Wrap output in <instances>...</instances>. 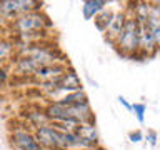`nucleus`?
Returning <instances> with one entry per match:
<instances>
[{"label": "nucleus", "instance_id": "9d476101", "mask_svg": "<svg viewBox=\"0 0 160 150\" xmlns=\"http://www.w3.org/2000/svg\"><path fill=\"white\" fill-rule=\"evenodd\" d=\"M10 142L15 150H43L33 132L27 128H13V132L10 133Z\"/></svg>", "mask_w": 160, "mask_h": 150}, {"label": "nucleus", "instance_id": "393cba45", "mask_svg": "<svg viewBox=\"0 0 160 150\" xmlns=\"http://www.w3.org/2000/svg\"><path fill=\"white\" fill-rule=\"evenodd\" d=\"M78 150H107V148H103L102 145H97V147H88V148H78Z\"/></svg>", "mask_w": 160, "mask_h": 150}, {"label": "nucleus", "instance_id": "1a4fd4ad", "mask_svg": "<svg viewBox=\"0 0 160 150\" xmlns=\"http://www.w3.org/2000/svg\"><path fill=\"white\" fill-rule=\"evenodd\" d=\"M68 68H70L68 63H52V65H45V67H40L30 78H32L37 85L50 83V82H55L57 78H60Z\"/></svg>", "mask_w": 160, "mask_h": 150}, {"label": "nucleus", "instance_id": "5701e85b", "mask_svg": "<svg viewBox=\"0 0 160 150\" xmlns=\"http://www.w3.org/2000/svg\"><path fill=\"white\" fill-rule=\"evenodd\" d=\"M117 100H118V103L122 105L123 108H127V110H132V103H130V102H128V100L125 98V97H122V95H118V98H117Z\"/></svg>", "mask_w": 160, "mask_h": 150}, {"label": "nucleus", "instance_id": "4468645a", "mask_svg": "<svg viewBox=\"0 0 160 150\" xmlns=\"http://www.w3.org/2000/svg\"><path fill=\"white\" fill-rule=\"evenodd\" d=\"M27 122L33 127V130H37L40 127H45V125H50V118L48 115L45 113V108L43 110H35V112H27Z\"/></svg>", "mask_w": 160, "mask_h": 150}, {"label": "nucleus", "instance_id": "4be33fe9", "mask_svg": "<svg viewBox=\"0 0 160 150\" xmlns=\"http://www.w3.org/2000/svg\"><path fill=\"white\" fill-rule=\"evenodd\" d=\"M152 30V35H153V40H155V45H157L158 52H160V23L155 25V27H148Z\"/></svg>", "mask_w": 160, "mask_h": 150}, {"label": "nucleus", "instance_id": "aec40b11", "mask_svg": "<svg viewBox=\"0 0 160 150\" xmlns=\"http://www.w3.org/2000/svg\"><path fill=\"white\" fill-rule=\"evenodd\" d=\"M145 138H147V142L150 147H155V145L158 143V133H157V130H147V135H145Z\"/></svg>", "mask_w": 160, "mask_h": 150}, {"label": "nucleus", "instance_id": "2eb2a0df", "mask_svg": "<svg viewBox=\"0 0 160 150\" xmlns=\"http://www.w3.org/2000/svg\"><path fill=\"white\" fill-rule=\"evenodd\" d=\"M17 53V45L8 38H0V65L8 62Z\"/></svg>", "mask_w": 160, "mask_h": 150}, {"label": "nucleus", "instance_id": "ddd939ff", "mask_svg": "<svg viewBox=\"0 0 160 150\" xmlns=\"http://www.w3.org/2000/svg\"><path fill=\"white\" fill-rule=\"evenodd\" d=\"M107 7H108V2H105V0H87V2H83L82 3L83 20H93Z\"/></svg>", "mask_w": 160, "mask_h": 150}, {"label": "nucleus", "instance_id": "7ed1b4c3", "mask_svg": "<svg viewBox=\"0 0 160 150\" xmlns=\"http://www.w3.org/2000/svg\"><path fill=\"white\" fill-rule=\"evenodd\" d=\"M128 13V10H127ZM113 48L125 58H135L138 53V22L128 13L122 33L117 37Z\"/></svg>", "mask_w": 160, "mask_h": 150}, {"label": "nucleus", "instance_id": "6ab92c4d", "mask_svg": "<svg viewBox=\"0 0 160 150\" xmlns=\"http://www.w3.org/2000/svg\"><path fill=\"white\" fill-rule=\"evenodd\" d=\"M128 140L132 143H138L142 142V140H145V133L142 132V130H132V132H128Z\"/></svg>", "mask_w": 160, "mask_h": 150}, {"label": "nucleus", "instance_id": "412c9836", "mask_svg": "<svg viewBox=\"0 0 160 150\" xmlns=\"http://www.w3.org/2000/svg\"><path fill=\"white\" fill-rule=\"evenodd\" d=\"M7 82H8V70L3 65H0V88H3Z\"/></svg>", "mask_w": 160, "mask_h": 150}, {"label": "nucleus", "instance_id": "a211bd4d", "mask_svg": "<svg viewBox=\"0 0 160 150\" xmlns=\"http://www.w3.org/2000/svg\"><path fill=\"white\" fill-rule=\"evenodd\" d=\"M132 112L138 123L145 122V113H147V105L145 103H132Z\"/></svg>", "mask_w": 160, "mask_h": 150}, {"label": "nucleus", "instance_id": "b1692460", "mask_svg": "<svg viewBox=\"0 0 160 150\" xmlns=\"http://www.w3.org/2000/svg\"><path fill=\"white\" fill-rule=\"evenodd\" d=\"M153 3V10H155V13L160 17V0H157V2H152Z\"/></svg>", "mask_w": 160, "mask_h": 150}, {"label": "nucleus", "instance_id": "39448f33", "mask_svg": "<svg viewBox=\"0 0 160 150\" xmlns=\"http://www.w3.org/2000/svg\"><path fill=\"white\" fill-rule=\"evenodd\" d=\"M42 8V2L37 0H2L0 2V18L13 22L23 13L38 12Z\"/></svg>", "mask_w": 160, "mask_h": 150}, {"label": "nucleus", "instance_id": "dca6fc26", "mask_svg": "<svg viewBox=\"0 0 160 150\" xmlns=\"http://www.w3.org/2000/svg\"><path fill=\"white\" fill-rule=\"evenodd\" d=\"M57 102L65 103V105L85 103V102H88V95H87V92H85V90L82 88V90H77V92H72V93L62 95V97H58V98H57Z\"/></svg>", "mask_w": 160, "mask_h": 150}, {"label": "nucleus", "instance_id": "0eeeda50", "mask_svg": "<svg viewBox=\"0 0 160 150\" xmlns=\"http://www.w3.org/2000/svg\"><path fill=\"white\" fill-rule=\"evenodd\" d=\"M158 53V48L155 45L152 30L148 28L147 23H138V53L135 60H145L152 58Z\"/></svg>", "mask_w": 160, "mask_h": 150}, {"label": "nucleus", "instance_id": "423d86ee", "mask_svg": "<svg viewBox=\"0 0 160 150\" xmlns=\"http://www.w3.org/2000/svg\"><path fill=\"white\" fill-rule=\"evenodd\" d=\"M33 135L43 150H65V132L55 128L52 123L33 130Z\"/></svg>", "mask_w": 160, "mask_h": 150}, {"label": "nucleus", "instance_id": "f257e3e1", "mask_svg": "<svg viewBox=\"0 0 160 150\" xmlns=\"http://www.w3.org/2000/svg\"><path fill=\"white\" fill-rule=\"evenodd\" d=\"M52 63H68L67 58L63 57V53L55 45H47L45 42H40L17 48L15 68L22 75L32 77L40 67Z\"/></svg>", "mask_w": 160, "mask_h": 150}, {"label": "nucleus", "instance_id": "f8f14e48", "mask_svg": "<svg viewBox=\"0 0 160 150\" xmlns=\"http://www.w3.org/2000/svg\"><path fill=\"white\" fill-rule=\"evenodd\" d=\"M75 133L80 137V140L85 143V147H97V145H102L100 143V135H98V130H97V125L95 122H88V123H80Z\"/></svg>", "mask_w": 160, "mask_h": 150}, {"label": "nucleus", "instance_id": "f3484780", "mask_svg": "<svg viewBox=\"0 0 160 150\" xmlns=\"http://www.w3.org/2000/svg\"><path fill=\"white\" fill-rule=\"evenodd\" d=\"M112 13H113V10H110L107 7V8L102 10V12L93 18V25H95V28H97L98 32H102V33L107 32V27H108L110 18H112Z\"/></svg>", "mask_w": 160, "mask_h": 150}, {"label": "nucleus", "instance_id": "f03ea898", "mask_svg": "<svg viewBox=\"0 0 160 150\" xmlns=\"http://www.w3.org/2000/svg\"><path fill=\"white\" fill-rule=\"evenodd\" d=\"M45 113L48 115L50 123L52 122H65V120H73L77 123L95 122V113H93L92 107H90V102L65 105V103L57 102V100H52L45 107Z\"/></svg>", "mask_w": 160, "mask_h": 150}, {"label": "nucleus", "instance_id": "9b49d317", "mask_svg": "<svg viewBox=\"0 0 160 150\" xmlns=\"http://www.w3.org/2000/svg\"><path fill=\"white\" fill-rule=\"evenodd\" d=\"M127 7L125 8H120V10H113L112 13V18H110L108 22V27H107V32H105V38H107V42L113 47L115 40L120 33H122V30L125 27V22H127Z\"/></svg>", "mask_w": 160, "mask_h": 150}, {"label": "nucleus", "instance_id": "6e6552de", "mask_svg": "<svg viewBox=\"0 0 160 150\" xmlns=\"http://www.w3.org/2000/svg\"><path fill=\"white\" fill-rule=\"evenodd\" d=\"M83 85H82V80H80L78 73L75 72V70L70 67L67 72H65L60 78H57V82H55V88L53 92L50 93L53 97V100H57V95L58 93H72V92H77V90H82Z\"/></svg>", "mask_w": 160, "mask_h": 150}, {"label": "nucleus", "instance_id": "20e7f679", "mask_svg": "<svg viewBox=\"0 0 160 150\" xmlns=\"http://www.w3.org/2000/svg\"><path fill=\"white\" fill-rule=\"evenodd\" d=\"M50 25L52 23L48 22V17L38 10V12L23 13L18 18H15L12 22V30L17 33V37H20V35H33L45 32V28Z\"/></svg>", "mask_w": 160, "mask_h": 150}]
</instances>
